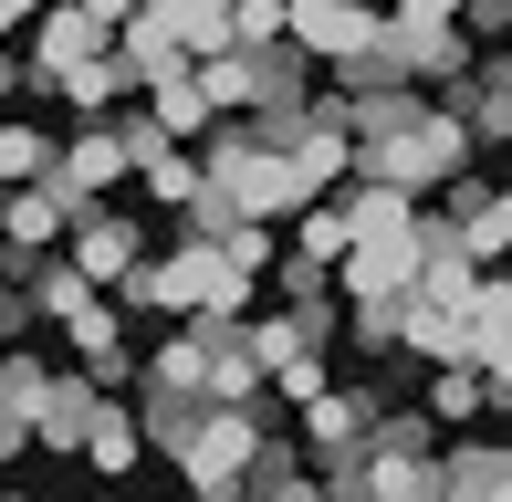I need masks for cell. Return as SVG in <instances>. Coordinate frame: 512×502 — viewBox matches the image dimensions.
Listing matches in <instances>:
<instances>
[{
  "label": "cell",
  "instance_id": "cell-6",
  "mask_svg": "<svg viewBox=\"0 0 512 502\" xmlns=\"http://www.w3.org/2000/svg\"><path fill=\"white\" fill-rule=\"evenodd\" d=\"M439 502H502V450L450 440V450H439Z\"/></svg>",
  "mask_w": 512,
  "mask_h": 502
},
{
  "label": "cell",
  "instance_id": "cell-9",
  "mask_svg": "<svg viewBox=\"0 0 512 502\" xmlns=\"http://www.w3.org/2000/svg\"><path fill=\"white\" fill-rule=\"evenodd\" d=\"M450 21H460V0H398L387 32H450Z\"/></svg>",
  "mask_w": 512,
  "mask_h": 502
},
{
  "label": "cell",
  "instance_id": "cell-8",
  "mask_svg": "<svg viewBox=\"0 0 512 502\" xmlns=\"http://www.w3.org/2000/svg\"><path fill=\"white\" fill-rule=\"evenodd\" d=\"M345 335H356L366 356H398V304H356V314H345Z\"/></svg>",
  "mask_w": 512,
  "mask_h": 502
},
{
  "label": "cell",
  "instance_id": "cell-4",
  "mask_svg": "<svg viewBox=\"0 0 512 502\" xmlns=\"http://www.w3.org/2000/svg\"><path fill=\"white\" fill-rule=\"evenodd\" d=\"M84 419H95V387H84V377H42V398H32V440H42V450H74Z\"/></svg>",
  "mask_w": 512,
  "mask_h": 502
},
{
  "label": "cell",
  "instance_id": "cell-5",
  "mask_svg": "<svg viewBox=\"0 0 512 502\" xmlns=\"http://www.w3.org/2000/svg\"><path fill=\"white\" fill-rule=\"evenodd\" d=\"M126 84H136V74H126V63H115V42H105L95 63H74V74H63V84H42V95H63V105H74V116H95V126H105L115 105H126Z\"/></svg>",
  "mask_w": 512,
  "mask_h": 502
},
{
  "label": "cell",
  "instance_id": "cell-7",
  "mask_svg": "<svg viewBox=\"0 0 512 502\" xmlns=\"http://www.w3.org/2000/svg\"><path fill=\"white\" fill-rule=\"evenodd\" d=\"M53 178V136L42 126H0V189H42Z\"/></svg>",
  "mask_w": 512,
  "mask_h": 502
},
{
  "label": "cell",
  "instance_id": "cell-2",
  "mask_svg": "<svg viewBox=\"0 0 512 502\" xmlns=\"http://www.w3.org/2000/svg\"><path fill=\"white\" fill-rule=\"evenodd\" d=\"M136 262H147V231H136L126 210H84L74 231H63V272H84L95 293H115Z\"/></svg>",
  "mask_w": 512,
  "mask_h": 502
},
{
  "label": "cell",
  "instance_id": "cell-10",
  "mask_svg": "<svg viewBox=\"0 0 512 502\" xmlns=\"http://www.w3.org/2000/svg\"><path fill=\"white\" fill-rule=\"evenodd\" d=\"M21 335H32V304H21V293L0 283V346H21Z\"/></svg>",
  "mask_w": 512,
  "mask_h": 502
},
{
  "label": "cell",
  "instance_id": "cell-3",
  "mask_svg": "<svg viewBox=\"0 0 512 502\" xmlns=\"http://www.w3.org/2000/svg\"><path fill=\"white\" fill-rule=\"evenodd\" d=\"M74 450H84V461L105 471V482H126V471L147 461V429H136V408H115V398H95V419H84V440H74Z\"/></svg>",
  "mask_w": 512,
  "mask_h": 502
},
{
  "label": "cell",
  "instance_id": "cell-1",
  "mask_svg": "<svg viewBox=\"0 0 512 502\" xmlns=\"http://www.w3.org/2000/svg\"><path fill=\"white\" fill-rule=\"evenodd\" d=\"M377 32H387L377 0H293V11H283V42H293L304 63H335V74L377 53Z\"/></svg>",
  "mask_w": 512,
  "mask_h": 502
},
{
  "label": "cell",
  "instance_id": "cell-11",
  "mask_svg": "<svg viewBox=\"0 0 512 502\" xmlns=\"http://www.w3.org/2000/svg\"><path fill=\"white\" fill-rule=\"evenodd\" d=\"M0 95H21V63H11V42H0Z\"/></svg>",
  "mask_w": 512,
  "mask_h": 502
},
{
  "label": "cell",
  "instance_id": "cell-12",
  "mask_svg": "<svg viewBox=\"0 0 512 502\" xmlns=\"http://www.w3.org/2000/svg\"><path fill=\"white\" fill-rule=\"evenodd\" d=\"M0 502H32V492H0Z\"/></svg>",
  "mask_w": 512,
  "mask_h": 502
}]
</instances>
